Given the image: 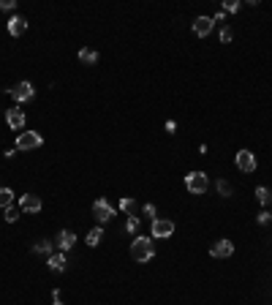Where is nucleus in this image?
Masks as SVG:
<instances>
[{
	"label": "nucleus",
	"mask_w": 272,
	"mask_h": 305,
	"mask_svg": "<svg viewBox=\"0 0 272 305\" xmlns=\"http://www.w3.org/2000/svg\"><path fill=\"white\" fill-rule=\"evenodd\" d=\"M131 256L139 264H145V262H150L155 256V245H153V237H136L133 242H131Z\"/></svg>",
	"instance_id": "1"
},
{
	"label": "nucleus",
	"mask_w": 272,
	"mask_h": 305,
	"mask_svg": "<svg viewBox=\"0 0 272 305\" xmlns=\"http://www.w3.org/2000/svg\"><path fill=\"white\" fill-rule=\"evenodd\" d=\"M9 96L17 101V104H28V101L36 98V88L30 82H17L14 88H9Z\"/></svg>",
	"instance_id": "2"
},
{
	"label": "nucleus",
	"mask_w": 272,
	"mask_h": 305,
	"mask_svg": "<svg viewBox=\"0 0 272 305\" xmlns=\"http://www.w3.org/2000/svg\"><path fill=\"white\" fill-rule=\"evenodd\" d=\"M185 188L191 193H204L207 188H210V180H207L204 172H191V175L185 177Z\"/></svg>",
	"instance_id": "3"
},
{
	"label": "nucleus",
	"mask_w": 272,
	"mask_h": 305,
	"mask_svg": "<svg viewBox=\"0 0 272 305\" xmlns=\"http://www.w3.org/2000/svg\"><path fill=\"white\" fill-rule=\"evenodd\" d=\"M41 145H44V136L36 134V131H22L17 136V150H36Z\"/></svg>",
	"instance_id": "4"
},
{
	"label": "nucleus",
	"mask_w": 272,
	"mask_h": 305,
	"mask_svg": "<svg viewBox=\"0 0 272 305\" xmlns=\"http://www.w3.org/2000/svg\"><path fill=\"white\" fill-rule=\"evenodd\" d=\"M150 232H153L155 240H166V237H172V234H174V221H169V218H155Z\"/></svg>",
	"instance_id": "5"
},
{
	"label": "nucleus",
	"mask_w": 272,
	"mask_h": 305,
	"mask_svg": "<svg viewBox=\"0 0 272 305\" xmlns=\"http://www.w3.org/2000/svg\"><path fill=\"white\" fill-rule=\"evenodd\" d=\"M93 215L98 218L101 224H106V221H112V218H115V207H112L109 202L101 197V199H95V202H93Z\"/></svg>",
	"instance_id": "6"
},
{
	"label": "nucleus",
	"mask_w": 272,
	"mask_h": 305,
	"mask_svg": "<svg viewBox=\"0 0 272 305\" xmlns=\"http://www.w3.org/2000/svg\"><path fill=\"white\" fill-rule=\"evenodd\" d=\"M210 254L215 256V259H229V256L234 254V242L226 240V237H223V240H215L212 248H210Z\"/></svg>",
	"instance_id": "7"
},
{
	"label": "nucleus",
	"mask_w": 272,
	"mask_h": 305,
	"mask_svg": "<svg viewBox=\"0 0 272 305\" xmlns=\"http://www.w3.org/2000/svg\"><path fill=\"white\" fill-rule=\"evenodd\" d=\"M6 123H9V128H14V131H22V128H25V112H22L19 106L6 109Z\"/></svg>",
	"instance_id": "8"
},
{
	"label": "nucleus",
	"mask_w": 272,
	"mask_h": 305,
	"mask_svg": "<svg viewBox=\"0 0 272 305\" xmlns=\"http://www.w3.org/2000/svg\"><path fill=\"white\" fill-rule=\"evenodd\" d=\"M234 161H237V169H239V172H245V175L256 169V155H253L251 150H239Z\"/></svg>",
	"instance_id": "9"
},
{
	"label": "nucleus",
	"mask_w": 272,
	"mask_h": 305,
	"mask_svg": "<svg viewBox=\"0 0 272 305\" xmlns=\"http://www.w3.org/2000/svg\"><path fill=\"white\" fill-rule=\"evenodd\" d=\"M44 205H41V197H36V193H25V197L19 199V210L22 213H38Z\"/></svg>",
	"instance_id": "10"
},
{
	"label": "nucleus",
	"mask_w": 272,
	"mask_h": 305,
	"mask_svg": "<svg viewBox=\"0 0 272 305\" xmlns=\"http://www.w3.org/2000/svg\"><path fill=\"white\" fill-rule=\"evenodd\" d=\"M212 27H215V22H212V17H199V19H194V33L196 36H210L212 33Z\"/></svg>",
	"instance_id": "11"
},
{
	"label": "nucleus",
	"mask_w": 272,
	"mask_h": 305,
	"mask_svg": "<svg viewBox=\"0 0 272 305\" xmlns=\"http://www.w3.org/2000/svg\"><path fill=\"white\" fill-rule=\"evenodd\" d=\"M55 242H58L60 251H71V248H74V242H76V234L71 232V229H63V232L58 234V240H55Z\"/></svg>",
	"instance_id": "12"
},
{
	"label": "nucleus",
	"mask_w": 272,
	"mask_h": 305,
	"mask_svg": "<svg viewBox=\"0 0 272 305\" xmlns=\"http://www.w3.org/2000/svg\"><path fill=\"white\" fill-rule=\"evenodd\" d=\"M25 30H28V19H25V17H11V19H9V33H11L14 38L22 36Z\"/></svg>",
	"instance_id": "13"
},
{
	"label": "nucleus",
	"mask_w": 272,
	"mask_h": 305,
	"mask_svg": "<svg viewBox=\"0 0 272 305\" xmlns=\"http://www.w3.org/2000/svg\"><path fill=\"white\" fill-rule=\"evenodd\" d=\"M46 264H49V270H55V272H63L68 267V259L63 254H52L49 259H46Z\"/></svg>",
	"instance_id": "14"
},
{
	"label": "nucleus",
	"mask_w": 272,
	"mask_h": 305,
	"mask_svg": "<svg viewBox=\"0 0 272 305\" xmlns=\"http://www.w3.org/2000/svg\"><path fill=\"white\" fill-rule=\"evenodd\" d=\"M120 210H123V213L128 215V218H139V207H136V202L133 199H120Z\"/></svg>",
	"instance_id": "15"
},
{
	"label": "nucleus",
	"mask_w": 272,
	"mask_h": 305,
	"mask_svg": "<svg viewBox=\"0 0 272 305\" xmlns=\"http://www.w3.org/2000/svg\"><path fill=\"white\" fill-rule=\"evenodd\" d=\"M79 63L82 66H95L98 63V52L95 49H79Z\"/></svg>",
	"instance_id": "16"
},
{
	"label": "nucleus",
	"mask_w": 272,
	"mask_h": 305,
	"mask_svg": "<svg viewBox=\"0 0 272 305\" xmlns=\"http://www.w3.org/2000/svg\"><path fill=\"white\" fill-rule=\"evenodd\" d=\"M101 237H103V229H101V226H95V229H90V232H87L85 242H87V245H90V248H95V245H98V242H101Z\"/></svg>",
	"instance_id": "17"
},
{
	"label": "nucleus",
	"mask_w": 272,
	"mask_h": 305,
	"mask_svg": "<svg viewBox=\"0 0 272 305\" xmlns=\"http://www.w3.org/2000/svg\"><path fill=\"white\" fill-rule=\"evenodd\" d=\"M11 202H14V191L11 188H6V185H0V207H11Z\"/></svg>",
	"instance_id": "18"
},
{
	"label": "nucleus",
	"mask_w": 272,
	"mask_h": 305,
	"mask_svg": "<svg viewBox=\"0 0 272 305\" xmlns=\"http://www.w3.org/2000/svg\"><path fill=\"white\" fill-rule=\"evenodd\" d=\"M256 199H259V205L267 207L269 202H272V191H269V188H264V185H259V188H256Z\"/></svg>",
	"instance_id": "19"
},
{
	"label": "nucleus",
	"mask_w": 272,
	"mask_h": 305,
	"mask_svg": "<svg viewBox=\"0 0 272 305\" xmlns=\"http://www.w3.org/2000/svg\"><path fill=\"white\" fill-rule=\"evenodd\" d=\"M33 251L36 254H46V259H49V256H52V240H38L33 245Z\"/></svg>",
	"instance_id": "20"
},
{
	"label": "nucleus",
	"mask_w": 272,
	"mask_h": 305,
	"mask_svg": "<svg viewBox=\"0 0 272 305\" xmlns=\"http://www.w3.org/2000/svg\"><path fill=\"white\" fill-rule=\"evenodd\" d=\"M215 188H218V193H221L223 199L234 193V191H231V183H226V180H218V183H215Z\"/></svg>",
	"instance_id": "21"
},
{
	"label": "nucleus",
	"mask_w": 272,
	"mask_h": 305,
	"mask_svg": "<svg viewBox=\"0 0 272 305\" xmlns=\"http://www.w3.org/2000/svg\"><path fill=\"white\" fill-rule=\"evenodd\" d=\"M6 221H9V224H17V221H19V210H17V207H6Z\"/></svg>",
	"instance_id": "22"
},
{
	"label": "nucleus",
	"mask_w": 272,
	"mask_h": 305,
	"mask_svg": "<svg viewBox=\"0 0 272 305\" xmlns=\"http://www.w3.org/2000/svg\"><path fill=\"white\" fill-rule=\"evenodd\" d=\"M221 11L237 14V11H239V3H237V0H223V9H221Z\"/></svg>",
	"instance_id": "23"
},
{
	"label": "nucleus",
	"mask_w": 272,
	"mask_h": 305,
	"mask_svg": "<svg viewBox=\"0 0 272 305\" xmlns=\"http://www.w3.org/2000/svg\"><path fill=\"white\" fill-rule=\"evenodd\" d=\"M231 38H234V33H231V27H226V25H223V27H221V44H229Z\"/></svg>",
	"instance_id": "24"
},
{
	"label": "nucleus",
	"mask_w": 272,
	"mask_h": 305,
	"mask_svg": "<svg viewBox=\"0 0 272 305\" xmlns=\"http://www.w3.org/2000/svg\"><path fill=\"white\" fill-rule=\"evenodd\" d=\"M17 9V0H0V11H14Z\"/></svg>",
	"instance_id": "25"
},
{
	"label": "nucleus",
	"mask_w": 272,
	"mask_h": 305,
	"mask_svg": "<svg viewBox=\"0 0 272 305\" xmlns=\"http://www.w3.org/2000/svg\"><path fill=\"white\" fill-rule=\"evenodd\" d=\"M256 221H259V224L264 226V224H269V221H272V215L267 213V210H261V213H259V218H256Z\"/></svg>",
	"instance_id": "26"
},
{
	"label": "nucleus",
	"mask_w": 272,
	"mask_h": 305,
	"mask_svg": "<svg viewBox=\"0 0 272 305\" xmlns=\"http://www.w3.org/2000/svg\"><path fill=\"white\" fill-rule=\"evenodd\" d=\"M142 213H145L147 218H153V221H155V205H145V207H142Z\"/></svg>",
	"instance_id": "27"
},
{
	"label": "nucleus",
	"mask_w": 272,
	"mask_h": 305,
	"mask_svg": "<svg viewBox=\"0 0 272 305\" xmlns=\"http://www.w3.org/2000/svg\"><path fill=\"white\" fill-rule=\"evenodd\" d=\"M136 226H139V218H128V224H125V232H136Z\"/></svg>",
	"instance_id": "28"
},
{
	"label": "nucleus",
	"mask_w": 272,
	"mask_h": 305,
	"mask_svg": "<svg viewBox=\"0 0 272 305\" xmlns=\"http://www.w3.org/2000/svg\"><path fill=\"white\" fill-rule=\"evenodd\" d=\"M52 305H63V300H60V289H55V292H52Z\"/></svg>",
	"instance_id": "29"
},
{
	"label": "nucleus",
	"mask_w": 272,
	"mask_h": 305,
	"mask_svg": "<svg viewBox=\"0 0 272 305\" xmlns=\"http://www.w3.org/2000/svg\"><path fill=\"white\" fill-rule=\"evenodd\" d=\"M212 22H226V14H223V11H218V14L212 17Z\"/></svg>",
	"instance_id": "30"
},
{
	"label": "nucleus",
	"mask_w": 272,
	"mask_h": 305,
	"mask_svg": "<svg viewBox=\"0 0 272 305\" xmlns=\"http://www.w3.org/2000/svg\"><path fill=\"white\" fill-rule=\"evenodd\" d=\"M174 128H177V123H174V120L166 123V131H169V134H174Z\"/></svg>",
	"instance_id": "31"
}]
</instances>
